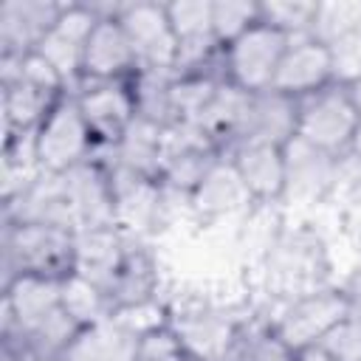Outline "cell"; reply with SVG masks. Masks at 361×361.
<instances>
[{
	"label": "cell",
	"mask_w": 361,
	"mask_h": 361,
	"mask_svg": "<svg viewBox=\"0 0 361 361\" xmlns=\"http://www.w3.org/2000/svg\"><path fill=\"white\" fill-rule=\"evenodd\" d=\"M3 285L20 274L68 279L76 271V231L45 223H3Z\"/></svg>",
	"instance_id": "cell-1"
},
{
	"label": "cell",
	"mask_w": 361,
	"mask_h": 361,
	"mask_svg": "<svg viewBox=\"0 0 361 361\" xmlns=\"http://www.w3.org/2000/svg\"><path fill=\"white\" fill-rule=\"evenodd\" d=\"M358 127L361 113L355 110L347 85L330 82L316 93L296 99V135L330 155L347 158Z\"/></svg>",
	"instance_id": "cell-2"
},
{
	"label": "cell",
	"mask_w": 361,
	"mask_h": 361,
	"mask_svg": "<svg viewBox=\"0 0 361 361\" xmlns=\"http://www.w3.org/2000/svg\"><path fill=\"white\" fill-rule=\"evenodd\" d=\"M96 141L90 127L76 104V96L68 90L34 130V161L42 175H65L73 166L90 161Z\"/></svg>",
	"instance_id": "cell-3"
},
{
	"label": "cell",
	"mask_w": 361,
	"mask_h": 361,
	"mask_svg": "<svg viewBox=\"0 0 361 361\" xmlns=\"http://www.w3.org/2000/svg\"><path fill=\"white\" fill-rule=\"evenodd\" d=\"M353 310L355 305L344 288H316L290 299L268 324L296 353L305 347H316Z\"/></svg>",
	"instance_id": "cell-4"
},
{
	"label": "cell",
	"mask_w": 361,
	"mask_h": 361,
	"mask_svg": "<svg viewBox=\"0 0 361 361\" xmlns=\"http://www.w3.org/2000/svg\"><path fill=\"white\" fill-rule=\"evenodd\" d=\"M288 42H290V37H285L282 31H276L259 20L243 37H237L234 42H228L223 48L226 82H231L234 87H240L245 93H259V90L274 87V79H276L279 62L288 51Z\"/></svg>",
	"instance_id": "cell-5"
},
{
	"label": "cell",
	"mask_w": 361,
	"mask_h": 361,
	"mask_svg": "<svg viewBox=\"0 0 361 361\" xmlns=\"http://www.w3.org/2000/svg\"><path fill=\"white\" fill-rule=\"evenodd\" d=\"M62 282L48 276L20 274L3 285V313H0V338L6 350L20 353L25 336L45 322L54 310L62 307L59 302Z\"/></svg>",
	"instance_id": "cell-6"
},
{
	"label": "cell",
	"mask_w": 361,
	"mask_h": 361,
	"mask_svg": "<svg viewBox=\"0 0 361 361\" xmlns=\"http://www.w3.org/2000/svg\"><path fill=\"white\" fill-rule=\"evenodd\" d=\"M116 20L121 23V28L135 51L138 71L175 73L178 39H175V31L166 17V3H149V0L118 3Z\"/></svg>",
	"instance_id": "cell-7"
},
{
	"label": "cell",
	"mask_w": 361,
	"mask_h": 361,
	"mask_svg": "<svg viewBox=\"0 0 361 361\" xmlns=\"http://www.w3.org/2000/svg\"><path fill=\"white\" fill-rule=\"evenodd\" d=\"M169 327L195 361H228L245 324L220 307L195 305L169 313Z\"/></svg>",
	"instance_id": "cell-8"
},
{
	"label": "cell",
	"mask_w": 361,
	"mask_h": 361,
	"mask_svg": "<svg viewBox=\"0 0 361 361\" xmlns=\"http://www.w3.org/2000/svg\"><path fill=\"white\" fill-rule=\"evenodd\" d=\"M73 96L90 127L96 149H113L135 118L130 82H82Z\"/></svg>",
	"instance_id": "cell-9"
},
{
	"label": "cell",
	"mask_w": 361,
	"mask_h": 361,
	"mask_svg": "<svg viewBox=\"0 0 361 361\" xmlns=\"http://www.w3.org/2000/svg\"><path fill=\"white\" fill-rule=\"evenodd\" d=\"M118 8V3H116ZM116 8L102 14L96 28L87 37L85 54H82V82H130L138 73V59L135 51L116 20Z\"/></svg>",
	"instance_id": "cell-10"
},
{
	"label": "cell",
	"mask_w": 361,
	"mask_h": 361,
	"mask_svg": "<svg viewBox=\"0 0 361 361\" xmlns=\"http://www.w3.org/2000/svg\"><path fill=\"white\" fill-rule=\"evenodd\" d=\"M65 192L71 197L76 226L79 231L90 228H110L116 223V206H113V186H110V169L102 158H90L71 172L62 175ZM76 231V234H79Z\"/></svg>",
	"instance_id": "cell-11"
},
{
	"label": "cell",
	"mask_w": 361,
	"mask_h": 361,
	"mask_svg": "<svg viewBox=\"0 0 361 361\" xmlns=\"http://www.w3.org/2000/svg\"><path fill=\"white\" fill-rule=\"evenodd\" d=\"M223 155L234 164L251 200L271 203L285 197V147L265 141H237Z\"/></svg>",
	"instance_id": "cell-12"
},
{
	"label": "cell",
	"mask_w": 361,
	"mask_h": 361,
	"mask_svg": "<svg viewBox=\"0 0 361 361\" xmlns=\"http://www.w3.org/2000/svg\"><path fill=\"white\" fill-rule=\"evenodd\" d=\"M110 186H113V206H116V223L130 237H141L152 226H158V212L164 206V183L152 178H141L133 172H124L118 166H110Z\"/></svg>",
	"instance_id": "cell-13"
},
{
	"label": "cell",
	"mask_w": 361,
	"mask_h": 361,
	"mask_svg": "<svg viewBox=\"0 0 361 361\" xmlns=\"http://www.w3.org/2000/svg\"><path fill=\"white\" fill-rule=\"evenodd\" d=\"M65 3L51 0H3L0 6V54H34L45 34L54 28Z\"/></svg>",
	"instance_id": "cell-14"
},
{
	"label": "cell",
	"mask_w": 361,
	"mask_h": 361,
	"mask_svg": "<svg viewBox=\"0 0 361 361\" xmlns=\"http://www.w3.org/2000/svg\"><path fill=\"white\" fill-rule=\"evenodd\" d=\"M341 161L344 158L330 155L293 135L285 144V197H299V200L322 197L338 180Z\"/></svg>",
	"instance_id": "cell-15"
},
{
	"label": "cell",
	"mask_w": 361,
	"mask_h": 361,
	"mask_svg": "<svg viewBox=\"0 0 361 361\" xmlns=\"http://www.w3.org/2000/svg\"><path fill=\"white\" fill-rule=\"evenodd\" d=\"M333 82V59H330V48L322 45L313 37H296L288 42V51L279 62L276 79H274V90L290 96V99H302L307 93H316L319 87Z\"/></svg>",
	"instance_id": "cell-16"
},
{
	"label": "cell",
	"mask_w": 361,
	"mask_h": 361,
	"mask_svg": "<svg viewBox=\"0 0 361 361\" xmlns=\"http://www.w3.org/2000/svg\"><path fill=\"white\" fill-rule=\"evenodd\" d=\"M293 135H296V99L268 87V90H259V93H248L245 116H243L240 133L231 144H237V141H265V144L285 147Z\"/></svg>",
	"instance_id": "cell-17"
},
{
	"label": "cell",
	"mask_w": 361,
	"mask_h": 361,
	"mask_svg": "<svg viewBox=\"0 0 361 361\" xmlns=\"http://www.w3.org/2000/svg\"><path fill=\"white\" fill-rule=\"evenodd\" d=\"M96 158H102L110 166H118L124 172L141 175L161 180V166H164V127L147 121V118H133L127 133L113 149H96Z\"/></svg>",
	"instance_id": "cell-18"
},
{
	"label": "cell",
	"mask_w": 361,
	"mask_h": 361,
	"mask_svg": "<svg viewBox=\"0 0 361 361\" xmlns=\"http://www.w3.org/2000/svg\"><path fill=\"white\" fill-rule=\"evenodd\" d=\"M133 240L135 237H130L118 226L79 231L76 234V271L73 274L90 279L93 285H99L107 293V288H110L116 271L121 268Z\"/></svg>",
	"instance_id": "cell-19"
},
{
	"label": "cell",
	"mask_w": 361,
	"mask_h": 361,
	"mask_svg": "<svg viewBox=\"0 0 361 361\" xmlns=\"http://www.w3.org/2000/svg\"><path fill=\"white\" fill-rule=\"evenodd\" d=\"M68 90H54L45 85H37L25 76H14L8 82H0L3 96V135H23L34 133L39 121L48 116V110L65 96Z\"/></svg>",
	"instance_id": "cell-20"
},
{
	"label": "cell",
	"mask_w": 361,
	"mask_h": 361,
	"mask_svg": "<svg viewBox=\"0 0 361 361\" xmlns=\"http://www.w3.org/2000/svg\"><path fill=\"white\" fill-rule=\"evenodd\" d=\"M138 341L135 330L110 316L82 327L59 361H138Z\"/></svg>",
	"instance_id": "cell-21"
},
{
	"label": "cell",
	"mask_w": 361,
	"mask_h": 361,
	"mask_svg": "<svg viewBox=\"0 0 361 361\" xmlns=\"http://www.w3.org/2000/svg\"><path fill=\"white\" fill-rule=\"evenodd\" d=\"M186 203L200 217H226V214L245 209L254 200H251L243 178L237 175L234 164L226 155H220L217 164L206 172V178L197 183V189L186 197Z\"/></svg>",
	"instance_id": "cell-22"
},
{
	"label": "cell",
	"mask_w": 361,
	"mask_h": 361,
	"mask_svg": "<svg viewBox=\"0 0 361 361\" xmlns=\"http://www.w3.org/2000/svg\"><path fill=\"white\" fill-rule=\"evenodd\" d=\"M107 299H110L113 313L158 299V265H155L152 254L138 243V237L133 240L121 268L116 271V276L107 288Z\"/></svg>",
	"instance_id": "cell-23"
},
{
	"label": "cell",
	"mask_w": 361,
	"mask_h": 361,
	"mask_svg": "<svg viewBox=\"0 0 361 361\" xmlns=\"http://www.w3.org/2000/svg\"><path fill=\"white\" fill-rule=\"evenodd\" d=\"M172 79H175V73H164V71H138L130 79L138 118H147V121H152L158 127L175 124Z\"/></svg>",
	"instance_id": "cell-24"
},
{
	"label": "cell",
	"mask_w": 361,
	"mask_h": 361,
	"mask_svg": "<svg viewBox=\"0 0 361 361\" xmlns=\"http://www.w3.org/2000/svg\"><path fill=\"white\" fill-rule=\"evenodd\" d=\"M59 302H62V310L79 327H87V324H96V322L113 316V307H110L107 293L99 285H93L90 279L79 276V274H71L68 279H62Z\"/></svg>",
	"instance_id": "cell-25"
},
{
	"label": "cell",
	"mask_w": 361,
	"mask_h": 361,
	"mask_svg": "<svg viewBox=\"0 0 361 361\" xmlns=\"http://www.w3.org/2000/svg\"><path fill=\"white\" fill-rule=\"evenodd\" d=\"M361 31V3H316L310 37L322 45H333Z\"/></svg>",
	"instance_id": "cell-26"
},
{
	"label": "cell",
	"mask_w": 361,
	"mask_h": 361,
	"mask_svg": "<svg viewBox=\"0 0 361 361\" xmlns=\"http://www.w3.org/2000/svg\"><path fill=\"white\" fill-rule=\"evenodd\" d=\"M316 17V0H271L259 3V20L285 37H310Z\"/></svg>",
	"instance_id": "cell-27"
},
{
	"label": "cell",
	"mask_w": 361,
	"mask_h": 361,
	"mask_svg": "<svg viewBox=\"0 0 361 361\" xmlns=\"http://www.w3.org/2000/svg\"><path fill=\"white\" fill-rule=\"evenodd\" d=\"M259 23V3L248 0H212V34L220 48L243 37Z\"/></svg>",
	"instance_id": "cell-28"
},
{
	"label": "cell",
	"mask_w": 361,
	"mask_h": 361,
	"mask_svg": "<svg viewBox=\"0 0 361 361\" xmlns=\"http://www.w3.org/2000/svg\"><path fill=\"white\" fill-rule=\"evenodd\" d=\"M228 361H293V350L271 330V324L243 327Z\"/></svg>",
	"instance_id": "cell-29"
},
{
	"label": "cell",
	"mask_w": 361,
	"mask_h": 361,
	"mask_svg": "<svg viewBox=\"0 0 361 361\" xmlns=\"http://www.w3.org/2000/svg\"><path fill=\"white\" fill-rule=\"evenodd\" d=\"M319 347L333 361H361V316L353 310L319 341Z\"/></svg>",
	"instance_id": "cell-30"
},
{
	"label": "cell",
	"mask_w": 361,
	"mask_h": 361,
	"mask_svg": "<svg viewBox=\"0 0 361 361\" xmlns=\"http://www.w3.org/2000/svg\"><path fill=\"white\" fill-rule=\"evenodd\" d=\"M333 59V82L350 85L361 76V31L327 45Z\"/></svg>",
	"instance_id": "cell-31"
},
{
	"label": "cell",
	"mask_w": 361,
	"mask_h": 361,
	"mask_svg": "<svg viewBox=\"0 0 361 361\" xmlns=\"http://www.w3.org/2000/svg\"><path fill=\"white\" fill-rule=\"evenodd\" d=\"M293 361H333L319 344L316 347H305V350H296L293 353Z\"/></svg>",
	"instance_id": "cell-32"
},
{
	"label": "cell",
	"mask_w": 361,
	"mask_h": 361,
	"mask_svg": "<svg viewBox=\"0 0 361 361\" xmlns=\"http://www.w3.org/2000/svg\"><path fill=\"white\" fill-rule=\"evenodd\" d=\"M347 90H350V99H353L355 110L361 113V76H358L355 82H350V85H347Z\"/></svg>",
	"instance_id": "cell-33"
},
{
	"label": "cell",
	"mask_w": 361,
	"mask_h": 361,
	"mask_svg": "<svg viewBox=\"0 0 361 361\" xmlns=\"http://www.w3.org/2000/svg\"><path fill=\"white\" fill-rule=\"evenodd\" d=\"M347 158H355L358 164H361V127H358V133H355V138H353V147H350V155Z\"/></svg>",
	"instance_id": "cell-34"
},
{
	"label": "cell",
	"mask_w": 361,
	"mask_h": 361,
	"mask_svg": "<svg viewBox=\"0 0 361 361\" xmlns=\"http://www.w3.org/2000/svg\"><path fill=\"white\" fill-rule=\"evenodd\" d=\"M353 305H355V313H358V316H361V299H355V302H353Z\"/></svg>",
	"instance_id": "cell-35"
}]
</instances>
